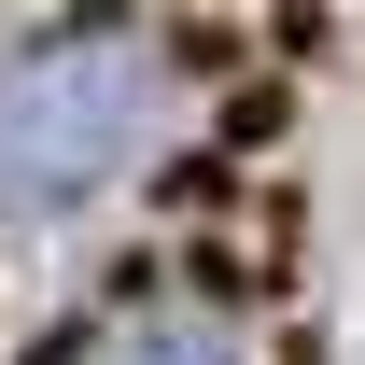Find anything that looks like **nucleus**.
Returning <instances> with one entry per match:
<instances>
[{"label": "nucleus", "instance_id": "1", "mask_svg": "<svg viewBox=\"0 0 365 365\" xmlns=\"http://www.w3.org/2000/svg\"><path fill=\"white\" fill-rule=\"evenodd\" d=\"M169 127V56L140 43V29H56L0 71V239L29 225H71L85 197L155 155Z\"/></svg>", "mask_w": 365, "mask_h": 365}, {"label": "nucleus", "instance_id": "2", "mask_svg": "<svg viewBox=\"0 0 365 365\" xmlns=\"http://www.w3.org/2000/svg\"><path fill=\"white\" fill-rule=\"evenodd\" d=\"M56 365H239V351H225V323H197V309H113Z\"/></svg>", "mask_w": 365, "mask_h": 365}]
</instances>
